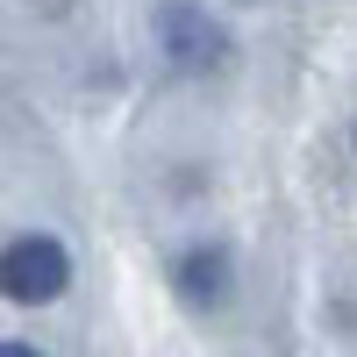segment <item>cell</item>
Listing matches in <instances>:
<instances>
[{"label": "cell", "instance_id": "cell-1", "mask_svg": "<svg viewBox=\"0 0 357 357\" xmlns=\"http://www.w3.org/2000/svg\"><path fill=\"white\" fill-rule=\"evenodd\" d=\"M65 286H72V257H65L57 236H15V243L0 250V293H8L15 307H43Z\"/></svg>", "mask_w": 357, "mask_h": 357}, {"label": "cell", "instance_id": "cell-2", "mask_svg": "<svg viewBox=\"0 0 357 357\" xmlns=\"http://www.w3.org/2000/svg\"><path fill=\"white\" fill-rule=\"evenodd\" d=\"M158 29H165V50H172L186 72L222 65V50H229L222 22H215V15H200V8H158Z\"/></svg>", "mask_w": 357, "mask_h": 357}, {"label": "cell", "instance_id": "cell-3", "mask_svg": "<svg viewBox=\"0 0 357 357\" xmlns=\"http://www.w3.org/2000/svg\"><path fill=\"white\" fill-rule=\"evenodd\" d=\"M178 293L200 307V301H222V257L215 250H193V257H178Z\"/></svg>", "mask_w": 357, "mask_h": 357}]
</instances>
